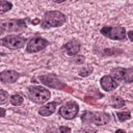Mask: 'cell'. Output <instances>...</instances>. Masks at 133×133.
<instances>
[{"label":"cell","mask_w":133,"mask_h":133,"mask_svg":"<svg viewBox=\"0 0 133 133\" xmlns=\"http://www.w3.org/2000/svg\"><path fill=\"white\" fill-rule=\"evenodd\" d=\"M66 21L65 15H63L59 10H50L44 15V19L41 23V26L44 29L52 28V27H60Z\"/></svg>","instance_id":"1"},{"label":"cell","mask_w":133,"mask_h":133,"mask_svg":"<svg viewBox=\"0 0 133 133\" xmlns=\"http://www.w3.org/2000/svg\"><path fill=\"white\" fill-rule=\"evenodd\" d=\"M28 18L26 19H10V20H4L0 23L1 33L5 32H19L27 27Z\"/></svg>","instance_id":"2"},{"label":"cell","mask_w":133,"mask_h":133,"mask_svg":"<svg viewBox=\"0 0 133 133\" xmlns=\"http://www.w3.org/2000/svg\"><path fill=\"white\" fill-rule=\"evenodd\" d=\"M51 97V92L43 87V86H29L28 87V98L36 103V104H43L45 102H47Z\"/></svg>","instance_id":"3"},{"label":"cell","mask_w":133,"mask_h":133,"mask_svg":"<svg viewBox=\"0 0 133 133\" xmlns=\"http://www.w3.org/2000/svg\"><path fill=\"white\" fill-rule=\"evenodd\" d=\"M38 80H39L43 84H45V85H47V86H49V87H51V88L60 89V90L64 89V90H69V92H73V89H72V88H70L65 83H63L61 80H59V79L57 78V76H55V75H53V74L41 75V76L38 77Z\"/></svg>","instance_id":"4"},{"label":"cell","mask_w":133,"mask_h":133,"mask_svg":"<svg viewBox=\"0 0 133 133\" xmlns=\"http://www.w3.org/2000/svg\"><path fill=\"white\" fill-rule=\"evenodd\" d=\"M100 33H102L104 36L114 39V41H124L127 38L126 29L124 27H111V26H104L101 28Z\"/></svg>","instance_id":"5"},{"label":"cell","mask_w":133,"mask_h":133,"mask_svg":"<svg viewBox=\"0 0 133 133\" xmlns=\"http://www.w3.org/2000/svg\"><path fill=\"white\" fill-rule=\"evenodd\" d=\"M79 112V105L75 101H69L58 109V114L65 119H73Z\"/></svg>","instance_id":"6"},{"label":"cell","mask_w":133,"mask_h":133,"mask_svg":"<svg viewBox=\"0 0 133 133\" xmlns=\"http://www.w3.org/2000/svg\"><path fill=\"white\" fill-rule=\"evenodd\" d=\"M2 45L10 50H17V49H21L24 45L25 42H27L26 37H23L21 35H6L4 36L2 39Z\"/></svg>","instance_id":"7"},{"label":"cell","mask_w":133,"mask_h":133,"mask_svg":"<svg viewBox=\"0 0 133 133\" xmlns=\"http://www.w3.org/2000/svg\"><path fill=\"white\" fill-rule=\"evenodd\" d=\"M49 42L42 37V36H36V37H33L31 38L27 46H26V51L28 53H36V52H39L42 50H44L46 47L49 46Z\"/></svg>","instance_id":"8"},{"label":"cell","mask_w":133,"mask_h":133,"mask_svg":"<svg viewBox=\"0 0 133 133\" xmlns=\"http://www.w3.org/2000/svg\"><path fill=\"white\" fill-rule=\"evenodd\" d=\"M20 78V74L12 70H5L0 73V81L2 83H15Z\"/></svg>","instance_id":"9"},{"label":"cell","mask_w":133,"mask_h":133,"mask_svg":"<svg viewBox=\"0 0 133 133\" xmlns=\"http://www.w3.org/2000/svg\"><path fill=\"white\" fill-rule=\"evenodd\" d=\"M100 85L105 91H111L115 89L118 86V83L110 76V75H105L101 78L100 80Z\"/></svg>","instance_id":"10"},{"label":"cell","mask_w":133,"mask_h":133,"mask_svg":"<svg viewBox=\"0 0 133 133\" xmlns=\"http://www.w3.org/2000/svg\"><path fill=\"white\" fill-rule=\"evenodd\" d=\"M61 103V100H56L53 102H49L45 105H43L39 109H38V114L42 116H49L51 114H53L56 111V106Z\"/></svg>","instance_id":"11"},{"label":"cell","mask_w":133,"mask_h":133,"mask_svg":"<svg viewBox=\"0 0 133 133\" xmlns=\"http://www.w3.org/2000/svg\"><path fill=\"white\" fill-rule=\"evenodd\" d=\"M81 48V44L78 41H71L62 46V50L69 55V56H76Z\"/></svg>","instance_id":"12"},{"label":"cell","mask_w":133,"mask_h":133,"mask_svg":"<svg viewBox=\"0 0 133 133\" xmlns=\"http://www.w3.org/2000/svg\"><path fill=\"white\" fill-rule=\"evenodd\" d=\"M110 121V115L104 111H97L92 112V124L97 126H104Z\"/></svg>","instance_id":"13"},{"label":"cell","mask_w":133,"mask_h":133,"mask_svg":"<svg viewBox=\"0 0 133 133\" xmlns=\"http://www.w3.org/2000/svg\"><path fill=\"white\" fill-rule=\"evenodd\" d=\"M111 106L113 108H122L125 106V100L119 96H113L111 97Z\"/></svg>","instance_id":"14"},{"label":"cell","mask_w":133,"mask_h":133,"mask_svg":"<svg viewBox=\"0 0 133 133\" xmlns=\"http://www.w3.org/2000/svg\"><path fill=\"white\" fill-rule=\"evenodd\" d=\"M9 101H10L11 105H14V106H21L24 103V98L20 94H15V95L10 96Z\"/></svg>","instance_id":"15"},{"label":"cell","mask_w":133,"mask_h":133,"mask_svg":"<svg viewBox=\"0 0 133 133\" xmlns=\"http://www.w3.org/2000/svg\"><path fill=\"white\" fill-rule=\"evenodd\" d=\"M81 121L84 125L92 124V112L91 111H84L81 115Z\"/></svg>","instance_id":"16"},{"label":"cell","mask_w":133,"mask_h":133,"mask_svg":"<svg viewBox=\"0 0 133 133\" xmlns=\"http://www.w3.org/2000/svg\"><path fill=\"white\" fill-rule=\"evenodd\" d=\"M12 7V3L9 1H5V0H1L0 1V14L3 15L4 12L10 10Z\"/></svg>","instance_id":"17"},{"label":"cell","mask_w":133,"mask_h":133,"mask_svg":"<svg viewBox=\"0 0 133 133\" xmlns=\"http://www.w3.org/2000/svg\"><path fill=\"white\" fill-rule=\"evenodd\" d=\"M116 117L119 122H126L131 118V113L129 111H119L116 112Z\"/></svg>","instance_id":"18"},{"label":"cell","mask_w":133,"mask_h":133,"mask_svg":"<svg viewBox=\"0 0 133 133\" xmlns=\"http://www.w3.org/2000/svg\"><path fill=\"white\" fill-rule=\"evenodd\" d=\"M124 82L125 83H131L133 82V69H126L125 76H124Z\"/></svg>","instance_id":"19"},{"label":"cell","mask_w":133,"mask_h":133,"mask_svg":"<svg viewBox=\"0 0 133 133\" xmlns=\"http://www.w3.org/2000/svg\"><path fill=\"white\" fill-rule=\"evenodd\" d=\"M92 73V68L91 66H84L79 71V76L80 77H87Z\"/></svg>","instance_id":"20"},{"label":"cell","mask_w":133,"mask_h":133,"mask_svg":"<svg viewBox=\"0 0 133 133\" xmlns=\"http://www.w3.org/2000/svg\"><path fill=\"white\" fill-rule=\"evenodd\" d=\"M0 96H1V98H0V104H4L6 102V100L8 99V94L4 89H1L0 90Z\"/></svg>","instance_id":"21"},{"label":"cell","mask_w":133,"mask_h":133,"mask_svg":"<svg viewBox=\"0 0 133 133\" xmlns=\"http://www.w3.org/2000/svg\"><path fill=\"white\" fill-rule=\"evenodd\" d=\"M58 128H56L55 126H53V125H51V126H48L47 127V129L45 130V132L44 133H58Z\"/></svg>","instance_id":"22"},{"label":"cell","mask_w":133,"mask_h":133,"mask_svg":"<svg viewBox=\"0 0 133 133\" xmlns=\"http://www.w3.org/2000/svg\"><path fill=\"white\" fill-rule=\"evenodd\" d=\"M59 132L60 133H71V128L66 126H59Z\"/></svg>","instance_id":"23"},{"label":"cell","mask_w":133,"mask_h":133,"mask_svg":"<svg viewBox=\"0 0 133 133\" xmlns=\"http://www.w3.org/2000/svg\"><path fill=\"white\" fill-rule=\"evenodd\" d=\"M96 99L95 98H92V97H89V96H86V97H84V101L86 102V103H88V104H96V101H95Z\"/></svg>","instance_id":"24"},{"label":"cell","mask_w":133,"mask_h":133,"mask_svg":"<svg viewBox=\"0 0 133 133\" xmlns=\"http://www.w3.org/2000/svg\"><path fill=\"white\" fill-rule=\"evenodd\" d=\"M75 133H96V130H92V129H80V130L76 131Z\"/></svg>","instance_id":"25"},{"label":"cell","mask_w":133,"mask_h":133,"mask_svg":"<svg viewBox=\"0 0 133 133\" xmlns=\"http://www.w3.org/2000/svg\"><path fill=\"white\" fill-rule=\"evenodd\" d=\"M84 61V57L83 56H78L76 59H75V62L76 63H81V62H83Z\"/></svg>","instance_id":"26"},{"label":"cell","mask_w":133,"mask_h":133,"mask_svg":"<svg viewBox=\"0 0 133 133\" xmlns=\"http://www.w3.org/2000/svg\"><path fill=\"white\" fill-rule=\"evenodd\" d=\"M127 34H128V37H129V39H130L131 42H133V31H132V30H130V31H129Z\"/></svg>","instance_id":"27"},{"label":"cell","mask_w":133,"mask_h":133,"mask_svg":"<svg viewBox=\"0 0 133 133\" xmlns=\"http://www.w3.org/2000/svg\"><path fill=\"white\" fill-rule=\"evenodd\" d=\"M39 22H41V20H39V19H34V20L32 21V24H33V25H35V24H37V23H39ZM41 23H42V22H41Z\"/></svg>","instance_id":"28"},{"label":"cell","mask_w":133,"mask_h":133,"mask_svg":"<svg viewBox=\"0 0 133 133\" xmlns=\"http://www.w3.org/2000/svg\"><path fill=\"white\" fill-rule=\"evenodd\" d=\"M114 133H126V131H125V130H123V129H117Z\"/></svg>","instance_id":"29"},{"label":"cell","mask_w":133,"mask_h":133,"mask_svg":"<svg viewBox=\"0 0 133 133\" xmlns=\"http://www.w3.org/2000/svg\"><path fill=\"white\" fill-rule=\"evenodd\" d=\"M1 109V116H5V109L4 108H0Z\"/></svg>","instance_id":"30"}]
</instances>
